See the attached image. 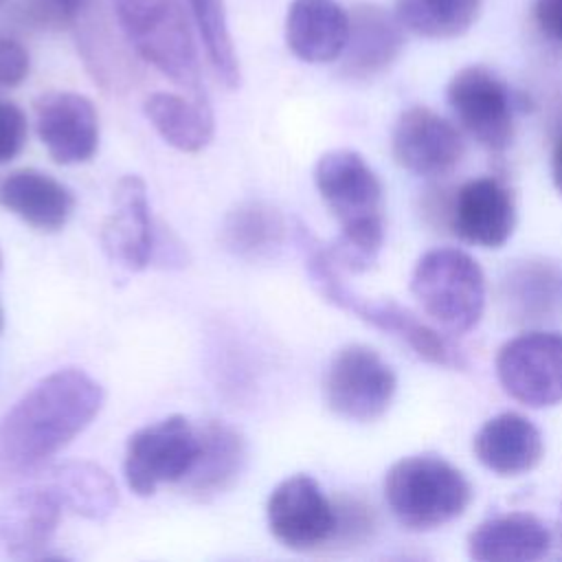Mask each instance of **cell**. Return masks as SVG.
Segmentation results:
<instances>
[{
  "label": "cell",
  "mask_w": 562,
  "mask_h": 562,
  "mask_svg": "<svg viewBox=\"0 0 562 562\" xmlns=\"http://www.w3.org/2000/svg\"><path fill=\"white\" fill-rule=\"evenodd\" d=\"M103 386L66 367L35 382L0 419V487L37 474L99 415Z\"/></svg>",
  "instance_id": "obj_1"
},
{
  "label": "cell",
  "mask_w": 562,
  "mask_h": 562,
  "mask_svg": "<svg viewBox=\"0 0 562 562\" xmlns=\"http://www.w3.org/2000/svg\"><path fill=\"white\" fill-rule=\"evenodd\" d=\"M296 244L303 250L305 270L314 290L331 305L356 314L367 325L400 338L417 358L448 369H465L468 360L463 351L452 345L448 336L417 318L408 307L395 301H371L353 292L340 277V268L331 259L327 246H323L303 224L296 226Z\"/></svg>",
  "instance_id": "obj_2"
},
{
  "label": "cell",
  "mask_w": 562,
  "mask_h": 562,
  "mask_svg": "<svg viewBox=\"0 0 562 562\" xmlns=\"http://www.w3.org/2000/svg\"><path fill=\"white\" fill-rule=\"evenodd\" d=\"M384 501L404 529L432 531L468 509L472 485L443 457L411 454L386 470Z\"/></svg>",
  "instance_id": "obj_3"
},
{
  "label": "cell",
  "mask_w": 562,
  "mask_h": 562,
  "mask_svg": "<svg viewBox=\"0 0 562 562\" xmlns=\"http://www.w3.org/2000/svg\"><path fill=\"white\" fill-rule=\"evenodd\" d=\"M116 24L132 50L193 97H206L198 50L180 0H112Z\"/></svg>",
  "instance_id": "obj_4"
},
{
  "label": "cell",
  "mask_w": 562,
  "mask_h": 562,
  "mask_svg": "<svg viewBox=\"0 0 562 562\" xmlns=\"http://www.w3.org/2000/svg\"><path fill=\"white\" fill-rule=\"evenodd\" d=\"M411 292L422 312L448 334L474 329L485 312V274L461 248L426 250L413 266Z\"/></svg>",
  "instance_id": "obj_5"
},
{
  "label": "cell",
  "mask_w": 562,
  "mask_h": 562,
  "mask_svg": "<svg viewBox=\"0 0 562 562\" xmlns=\"http://www.w3.org/2000/svg\"><path fill=\"white\" fill-rule=\"evenodd\" d=\"M397 378L391 364L367 345H347L334 353L325 371V402L349 422L380 419L395 395Z\"/></svg>",
  "instance_id": "obj_6"
},
{
  "label": "cell",
  "mask_w": 562,
  "mask_h": 562,
  "mask_svg": "<svg viewBox=\"0 0 562 562\" xmlns=\"http://www.w3.org/2000/svg\"><path fill=\"white\" fill-rule=\"evenodd\" d=\"M198 428L182 415L143 426L125 446L127 487L138 496H151L160 483H180L198 457Z\"/></svg>",
  "instance_id": "obj_7"
},
{
  "label": "cell",
  "mask_w": 562,
  "mask_h": 562,
  "mask_svg": "<svg viewBox=\"0 0 562 562\" xmlns=\"http://www.w3.org/2000/svg\"><path fill=\"white\" fill-rule=\"evenodd\" d=\"M503 391L522 406L549 408L562 402V331L531 329L509 338L496 353Z\"/></svg>",
  "instance_id": "obj_8"
},
{
  "label": "cell",
  "mask_w": 562,
  "mask_h": 562,
  "mask_svg": "<svg viewBox=\"0 0 562 562\" xmlns=\"http://www.w3.org/2000/svg\"><path fill=\"white\" fill-rule=\"evenodd\" d=\"M446 99L461 127L485 149L505 151L514 140V97L507 83L485 66H465L452 75Z\"/></svg>",
  "instance_id": "obj_9"
},
{
  "label": "cell",
  "mask_w": 562,
  "mask_h": 562,
  "mask_svg": "<svg viewBox=\"0 0 562 562\" xmlns=\"http://www.w3.org/2000/svg\"><path fill=\"white\" fill-rule=\"evenodd\" d=\"M266 520L270 533L283 547L307 551L334 540L336 503L325 496L310 474H292L270 492Z\"/></svg>",
  "instance_id": "obj_10"
},
{
  "label": "cell",
  "mask_w": 562,
  "mask_h": 562,
  "mask_svg": "<svg viewBox=\"0 0 562 562\" xmlns=\"http://www.w3.org/2000/svg\"><path fill=\"white\" fill-rule=\"evenodd\" d=\"M314 182L340 228L384 222L380 178L358 151H325L314 167Z\"/></svg>",
  "instance_id": "obj_11"
},
{
  "label": "cell",
  "mask_w": 562,
  "mask_h": 562,
  "mask_svg": "<svg viewBox=\"0 0 562 562\" xmlns=\"http://www.w3.org/2000/svg\"><path fill=\"white\" fill-rule=\"evenodd\" d=\"M391 154L413 176L443 178L459 167L465 145L450 121L426 105H413L393 125Z\"/></svg>",
  "instance_id": "obj_12"
},
{
  "label": "cell",
  "mask_w": 562,
  "mask_h": 562,
  "mask_svg": "<svg viewBox=\"0 0 562 562\" xmlns=\"http://www.w3.org/2000/svg\"><path fill=\"white\" fill-rule=\"evenodd\" d=\"M35 127L42 145L59 165L88 162L99 147V114L77 92H46L35 101Z\"/></svg>",
  "instance_id": "obj_13"
},
{
  "label": "cell",
  "mask_w": 562,
  "mask_h": 562,
  "mask_svg": "<svg viewBox=\"0 0 562 562\" xmlns=\"http://www.w3.org/2000/svg\"><path fill=\"white\" fill-rule=\"evenodd\" d=\"M448 220L461 241L479 248H501L516 228L514 195L498 178H472L457 189Z\"/></svg>",
  "instance_id": "obj_14"
},
{
  "label": "cell",
  "mask_w": 562,
  "mask_h": 562,
  "mask_svg": "<svg viewBox=\"0 0 562 562\" xmlns=\"http://www.w3.org/2000/svg\"><path fill=\"white\" fill-rule=\"evenodd\" d=\"M154 237L147 187L138 176H123L114 187L112 211L101 226L103 252L112 263L138 272L151 263Z\"/></svg>",
  "instance_id": "obj_15"
},
{
  "label": "cell",
  "mask_w": 562,
  "mask_h": 562,
  "mask_svg": "<svg viewBox=\"0 0 562 562\" xmlns=\"http://www.w3.org/2000/svg\"><path fill=\"white\" fill-rule=\"evenodd\" d=\"M50 483L18 490L0 505V555L13 560L42 558L64 514Z\"/></svg>",
  "instance_id": "obj_16"
},
{
  "label": "cell",
  "mask_w": 562,
  "mask_h": 562,
  "mask_svg": "<svg viewBox=\"0 0 562 562\" xmlns=\"http://www.w3.org/2000/svg\"><path fill=\"white\" fill-rule=\"evenodd\" d=\"M402 29L400 20L378 4L360 2L351 7L340 72L356 81L384 72L404 46Z\"/></svg>",
  "instance_id": "obj_17"
},
{
  "label": "cell",
  "mask_w": 562,
  "mask_h": 562,
  "mask_svg": "<svg viewBox=\"0 0 562 562\" xmlns=\"http://www.w3.org/2000/svg\"><path fill=\"white\" fill-rule=\"evenodd\" d=\"M472 452L492 474L520 476L542 461L544 441L531 419L505 411L483 422L472 439Z\"/></svg>",
  "instance_id": "obj_18"
},
{
  "label": "cell",
  "mask_w": 562,
  "mask_h": 562,
  "mask_svg": "<svg viewBox=\"0 0 562 562\" xmlns=\"http://www.w3.org/2000/svg\"><path fill=\"white\" fill-rule=\"evenodd\" d=\"M198 457L180 481L184 492L198 501H211L228 492L246 465V441L237 428L222 419L198 426Z\"/></svg>",
  "instance_id": "obj_19"
},
{
  "label": "cell",
  "mask_w": 562,
  "mask_h": 562,
  "mask_svg": "<svg viewBox=\"0 0 562 562\" xmlns=\"http://www.w3.org/2000/svg\"><path fill=\"white\" fill-rule=\"evenodd\" d=\"M551 544V531L538 516L509 512L470 531L468 555L476 562H536L549 553Z\"/></svg>",
  "instance_id": "obj_20"
},
{
  "label": "cell",
  "mask_w": 562,
  "mask_h": 562,
  "mask_svg": "<svg viewBox=\"0 0 562 562\" xmlns=\"http://www.w3.org/2000/svg\"><path fill=\"white\" fill-rule=\"evenodd\" d=\"M0 204L42 233L66 226L75 211L72 191L40 169H15L0 182Z\"/></svg>",
  "instance_id": "obj_21"
},
{
  "label": "cell",
  "mask_w": 562,
  "mask_h": 562,
  "mask_svg": "<svg viewBox=\"0 0 562 562\" xmlns=\"http://www.w3.org/2000/svg\"><path fill=\"white\" fill-rule=\"evenodd\" d=\"M349 13L336 0H292L285 18L288 48L307 64H327L342 55Z\"/></svg>",
  "instance_id": "obj_22"
},
{
  "label": "cell",
  "mask_w": 562,
  "mask_h": 562,
  "mask_svg": "<svg viewBox=\"0 0 562 562\" xmlns=\"http://www.w3.org/2000/svg\"><path fill=\"white\" fill-rule=\"evenodd\" d=\"M288 237L283 213L266 200H244L235 204L220 228L222 246L239 259L272 257Z\"/></svg>",
  "instance_id": "obj_23"
},
{
  "label": "cell",
  "mask_w": 562,
  "mask_h": 562,
  "mask_svg": "<svg viewBox=\"0 0 562 562\" xmlns=\"http://www.w3.org/2000/svg\"><path fill=\"white\" fill-rule=\"evenodd\" d=\"M145 116L171 147L195 154L213 138V114L206 97L184 99L171 92H154L145 99Z\"/></svg>",
  "instance_id": "obj_24"
},
{
  "label": "cell",
  "mask_w": 562,
  "mask_h": 562,
  "mask_svg": "<svg viewBox=\"0 0 562 562\" xmlns=\"http://www.w3.org/2000/svg\"><path fill=\"white\" fill-rule=\"evenodd\" d=\"M44 481L53 485L66 509L90 520H103L119 503L112 476L92 461H66L53 465Z\"/></svg>",
  "instance_id": "obj_25"
},
{
  "label": "cell",
  "mask_w": 562,
  "mask_h": 562,
  "mask_svg": "<svg viewBox=\"0 0 562 562\" xmlns=\"http://www.w3.org/2000/svg\"><path fill=\"white\" fill-rule=\"evenodd\" d=\"M481 0H395L400 24L422 37L463 35L479 18Z\"/></svg>",
  "instance_id": "obj_26"
},
{
  "label": "cell",
  "mask_w": 562,
  "mask_h": 562,
  "mask_svg": "<svg viewBox=\"0 0 562 562\" xmlns=\"http://www.w3.org/2000/svg\"><path fill=\"white\" fill-rule=\"evenodd\" d=\"M189 7L215 77L226 88H237L241 72L233 37L228 31L224 0H189Z\"/></svg>",
  "instance_id": "obj_27"
},
{
  "label": "cell",
  "mask_w": 562,
  "mask_h": 562,
  "mask_svg": "<svg viewBox=\"0 0 562 562\" xmlns=\"http://www.w3.org/2000/svg\"><path fill=\"white\" fill-rule=\"evenodd\" d=\"M373 527V514L356 498L336 501V533L338 542H358L369 536ZM331 540V542H334Z\"/></svg>",
  "instance_id": "obj_28"
},
{
  "label": "cell",
  "mask_w": 562,
  "mask_h": 562,
  "mask_svg": "<svg viewBox=\"0 0 562 562\" xmlns=\"http://www.w3.org/2000/svg\"><path fill=\"white\" fill-rule=\"evenodd\" d=\"M26 143V116L11 103L0 99V162L13 160Z\"/></svg>",
  "instance_id": "obj_29"
},
{
  "label": "cell",
  "mask_w": 562,
  "mask_h": 562,
  "mask_svg": "<svg viewBox=\"0 0 562 562\" xmlns=\"http://www.w3.org/2000/svg\"><path fill=\"white\" fill-rule=\"evenodd\" d=\"M29 53L11 35L0 33V90L20 86L29 75Z\"/></svg>",
  "instance_id": "obj_30"
},
{
  "label": "cell",
  "mask_w": 562,
  "mask_h": 562,
  "mask_svg": "<svg viewBox=\"0 0 562 562\" xmlns=\"http://www.w3.org/2000/svg\"><path fill=\"white\" fill-rule=\"evenodd\" d=\"M151 263H156L160 268H182V266H187V250H184L182 241H178V237L171 235V231L165 228V226H156Z\"/></svg>",
  "instance_id": "obj_31"
},
{
  "label": "cell",
  "mask_w": 562,
  "mask_h": 562,
  "mask_svg": "<svg viewBox=\"0 0 562 562\" xmlns=\"http://www.w3.org/2000/svg\"><path fill=\"white\" fill-rule=\"evenodd\" d=\"M533 20L551 42L562 46V0H533Z\"/></svg>",
  "instance_id": "obj_32"
},
{
  "label": "cell",
  "mask_w": 562,
  "mask_h": 562,
  "mask_svg": "<svg viewBox=\"0 0 562 562\" xmlns=\"http://www.w3.org/2000/svg\"><path fill=\"white\" fill-rule=\"evenodd\" d=\"M551 178L558 193L562 195V136L555 140V147L551 154Z\"/></svg>",
  "instance_id": "obj_33"
},
{
  "label": "cell",
  "mask_w": 562,
  "mask_h": 562,
  "mask_svg": "<svg viewBox=\"0 0 562 562\" xmlns=\"http://www.w3.org/2000/svg\"><path fill=\"white\" fill-rule=\"evenodd\" d=\"M0 329H2V307H0Z\"/></svg>",
  "instance_id": "obj_34"
},
{
  "label": "cell",
  "mask_w": 562,
  "mask_h": 562,
  "mask_svg": "<svg viewBox=\"0 0 562 562\" xmlns=\"http://www.w3.org/2000/svg\"><path fill=\"white\" fill-rule=\"evenodd\" d=\"M0 270H2V252H0Z\"/></svg>",
  "instance_id": "obj_35"
},
{
  "label": "cell",
  "mask_w": 562,
  "mask_h": 562,
  "mask_svg": "<svg viewBox=\"0 0 562 562\" xmlns=\"http://www.w3.org/2000/svg\"><path fill=\"white\" fill-rule=\"evenodd\" d=\"M2 4H4V0H0V7H2Z\"/></svg>",
  "instance_id": "obj_36"
}]
</instances>
